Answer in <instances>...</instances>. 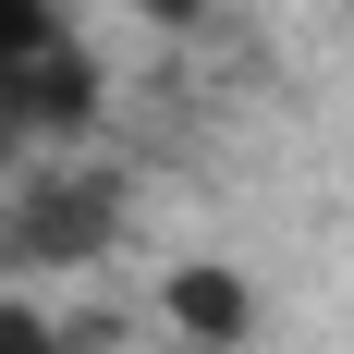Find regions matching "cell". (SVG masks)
<instances>
[{
	"instance_id": "6",
	"label": "cell",
	"mask_w": 354,
	"mask_h": 354,
	"mask_svg": "<svg viewBox=\"0 0 354 354\" xmlns=\"http://www.w3.org/2000/svg\"><path fill=\"white\" fill-rule=\"evenodd\" d=\"M0 135H12V122H0Z\"/></svg>"
},
{
	"instance_id": "2",
	"label": "cell",
	"mask_w": 354,
	"mask_h": 354,
	"mask_svg": "<svg viewBox=\"0 0 354 354\" xmlns=\"http://www.w3.org/2000/svg\"><path fill=\"white\" fill-rule=\"evenodd\" d=\"M98 245H110V183H98V171L37 183L25 208H12V257H37V269H86Z\"/></svg>"
},
{
	"instance_id": "5",
	"label": "cell",
	"mask_w": 354,
	"mask_h": 354,
	"mask_svg": "<svg viewBox=\"0 0 354 354\" xmlns=\"http://www.w3.org/2000/svg\"><path fill=\"white\" fill-rule=\"evenodd\" d=\"M110 12H135V25H196L208 0H110Z\"/></svg>"
},
{
	"instance_id": "4",
	"label": "cell",
	"mask_w": 354,
	"mask_h": 354,
	"mask_svg": "<svg viewBox=\"0 0 354 354\" xmlns=\"http://www.w3.org/2000/svg\"><path fill=\"white\" fill-rule=\"evenodd\" d=\"M0 354H49V330H37V306H0Z\"/></svg>"
},
{
	"instance_id": "1",
	"label": "cell",
	"mask_w": 354,
	"mask_h": 354,
	"mask_svg": "<svg viewBox=\"0 0 354 354\" xmlns=\"http://www.w3.org/2000/svg\"><path fill=\"white\" fill-rule=\"evenodd\" d=\"M86 110H98V73H86L73 12H62V0H0V122L73 135Z\"/></svg>"
},
{
	"instance_id": "3",
	"label": "cell",
	"mask_w": 354,
	"mask_h": 354,
	"mask_svg": "<svg viewBox=\"0 0 354 354\" xmlns=\"http://www.w3.org/2000/svg\"><path fill=\"white\" fill-rule=\"evenodd\" d=\"M159 318H171L196 354H232V342L257 330V281H245V269H220V257H183L171 281H159Z\"/></svg>"
}]
</instances>
